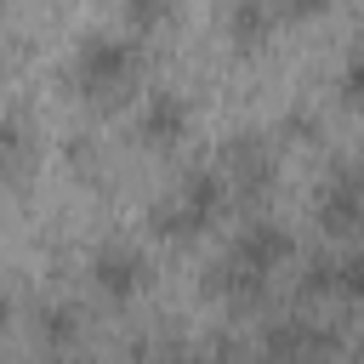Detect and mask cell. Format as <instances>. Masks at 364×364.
Returning <instances> with one entry per match:
<instances>
[{"label": "cell", "instance_id": "1", "mask_svg": "<svg viewBox=\"0 0 364 364\" xmlns=\"http://www.w3.org/2000/svg\"><path fill=\"white\" fill-rule=\"evenodd\" d=\"M290 250H296V245H290V228H284L279 216H250V222H239L233 239L222 245V256H216L210 273H205L210 301H228V307L262 301L267 284H273V273L290 262Z\"/></svg>", "mask_w": 364, "mask_h": 364}, {"label": "cell", "instance_id": "2", "mask_svg": "<svg viewBox=\"0 0 364 364\" xmlns=\"http://www.w3.org/2000/svg\"><path fill=\"white\" fill-rule=\"evenodd\" d=\"M233 205V182L222 165H188L182 176H171L159 188V199L148 205V228L159 239H205Z\"/></svg>", "mask_w": 364, "mask_h": 364}, {"label": "cell", "instance_id": "3", "mask_svg": "<svg viewBox=\"0 0 364 364\" xmlns=\"http://www.w3.org/2000/svg\"><path fill=\"white\" fill-rule=\"evenodd\" d=\"M136 68H142V34H131L125 23L85 28L68 46V85L80 97H114L136 80Z\"/></svg>", "mask_w": 364, "mask_h": 364}, {"label": "cell", "instance_id": "4", "mask_svg": "<svg viewBox=\"0 0 364 364\" xmlns=\"http://www.w3.org/2000/svg\"><path fill=\"white\" fill-rule=\"evenodd\" d=\"M313 222L330 239H353L364 228V159H336L313 193Z\"/></svg>", "mask_w": 364, "mask_h": 364}, {"label": "cell", "instance_id": "5", "mask_svg": "<svg viewBox=\"0 0 364 364\" xmlns=\"http://www.w3.org/2000/svg\"><path fill=\"white\" fill-rule=\"evenodd\" d=\"M85 279H91V290H97L102 301L125 307V301H136V296L148 290V256H142L131 239H102V245L85 256Z\"/></svg>", "mask_w": 364, "mask_h": 364}, {"label": "cell", "instance_id": "6", "mask_svg": "<svg viewBox=\"0 0 364 364\" xmlns=\"http://www.w3.org/2000/svg\"><path fill=\"white\" fill-rule=\"evenodd\" d=\"M193 131V108L176 85H148L136 97V114H131V136L142 148H182V136Z\"/></svg>", "mask_w": 364, "mask_h": 364}, {"label": "cell", "instance_id": "7", "mask_svg": "<svg viewBox=\"0 0 364 364\" xmlns=\"http://www.w3.org/2000/svg\"><path fill=\"white\" fill-rule=\"evenodd\" d=\"M301 290L318 296V301H364V250L358 245H336V250L313 256Z\"/></svg>", "mask_w": 364, "mask_h": 364}, {"label": "cell", "instance_id": "8", "mask_svg": "<svg viewBox=\"0 0 364 364\" xmlns=\"http://www.w3.org/2000/svg\"><path fill=\"white\" fill-rule=\"evenodd\" d=\"M267 358L273 364H324V358H336V336L318 318L290 313V318L267 324Z\"/></svg>", "mask_w": 364, "mask_h": 364}, {"label": "cell", "instance_id": "9", "mask_svg": "<svg viewBox=\"0 0 364 364\" xmlns=\"http://www.w3.org/2000/svg\"><path fill=\"white\" fill-rule=\"evenodd\" d=\"M279 23H284V11L267 6V0H233V6L222 11V34H228L233 46H262Z\"/></svg>", "mask_w": 364, "mask_h": 364}, {"label": "cell", "instance_id": "10", "mask_svg": "<svg viewBox=\"0 0 364 364\" xmlns=\"http://www.w3.org/2000/svg\"><path fill=\"white\" fill-rule=\"evenodd\" d=\"M34 336H40L46 347H68V341L80 336V313H74L68 301H46V307L34 313Z\"/></svg>", "mask_w": 364, "mask_h": 364}, {"label": "cell", "instance_id": "11", "mask_svg": "<svg viewBox=\"0 0 364 364\" xmlns=\"http://www.w3.org/2000/svg\"><path fill=\"white\" fill-rule=\"evenodd\" d=\"M336 91H341L347 108H364V34L347 40V51L336 63Z\"/></svg>", "mask_w": 364, "mask_h": 364}, {"label": "cell", "instance_id": "12", "mask_svg": "<svg viewBox=\"0 0 364 364\" xmlns=\"http://www.w3.org/2000/svg\"><path fill=\"white\" fill-rule=\"evenodd\" d=\"M23 148H28L23 114H17V108H6V114H0V159H6V171H17V165H23Z\"/></svg>", "mask_w": 364, "mask_h": 364}, {"label": "cell", "instance_id": "13", "mask_svg": "<svg viewBox=\"0 0 364 364\" xmlns=\"http://www.w3.org/2000/svg\"><path fill=\"white\" fill-rule=\"evenodd\" d=\"M165 17H171V6H159V0H131V6H125V28H131V34H142V28L165 23Z\"/></svg>", "mask_w": 364, "mask_h": 364}, {"label": "cell", "instance_id": "14", "mask_svg": "<svg viewBox=\"0 0 364 364\" xmlns=\"http://www.w3.org/2000/svg\"><path fill=\"white\" fill-rule=\"evenodd\" d=\"M205 364H273V358L267 353H256V358L250 353H205Z\"/></svg>", "mask_w": 364, "mask_h": 364}, {"label": "cell", "instance_id": "15", "mask_svg": "<svg viewBox=\"0 0 364 364\" xmlns=\"http://www.w3.org/2000/svg\"><path fill=\"white\" fill-rule=\"evenodd\" d=\"M324 364H364V353H336V358H324Z\"/></svg>", "mask_w": 364, "mask_h": 364}]
</instances>
